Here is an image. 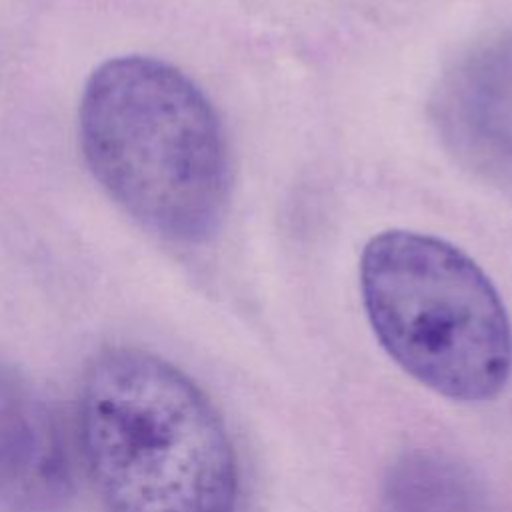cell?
I'll list each match as a JSON object with an SVG mask.
<instances>
[{"label": "cell", "instance_id": "obj_1", "mask_svg": "<svg viewBox=\"0 0 512 512\" xmlns=\"http://www.w3.org/2000/svg\"><path fill=\"white\" fill-rule=\"evenodd\" d=\"M78 138L94 178L146 230L178 244L218 230L230 192L226 136L176 66L140 54L100 64L80 98Z\"/></svg>", "mask_w": 512, "mask_h": 512}, {"label": "cell", "instance_id": "obj_2", "mask_svg": "<svg viewBox=\"0 0 512 512\" xmlns=\"http://www.w3.org/2000/svg\"><path fill=\"white\" fill-rule=\"evenodd\" d=\"M78 436L106 512H238V460L220 412L152 352L118 346L92 358Z\"/></svg>", "mask_w": 512, "mask_h": 512}, {"label": "cell", "instance_id": "obj_3", "mask_svg": "<svg viewBox=\"0 0 512 512\" xmlns=\"http://www.w3.org/2000/svg\"><path fill=\"white\" fill-rule=\"evenodd\" d=\"M360 292L386 354L454 402L496 398L512 376V324L484 270L454 244L386 230L360 258Z\"/></svg>", "mask_w": 512, "mask_h": 512}, {"label": "cell", "instance_id": "obj_4", "mask_svg": "<svg viewBox=\"0 0 512 512\" xmlns=\"http://www.w3.org/2000/svg\"><path fill=\"white\" fill-rule=\"evenodd\" d=\"M432 108L446 148L478 176L512 188V32L462 54L442 76Z\"/></svg>", "mask_w": 512, "mask_h": 512}, {"label": "cell", "instance_id": "obj_5", "mask_svg": "<svg viewBox=\"0 0 512 512\" xmlns=\"http://www.w3.org/2000/svg\"><path fill=\"white\" fill-rule=\"evenodd\" d=\"M72 494L58 414L20 370L0 362V512H66Z\"/></svg>", "mask_w": 512, "mask_h": 512}, {"label": "cell", "instance_id": "obj_6", "mask_svg": "<svg viewBox=\"0 0 512 512\" xmlns=\"http://www.w3.org/2000/svg\"><path fill=\"white\" fill-rule=\"evenodd\" d=\"M382 504L384 512H496L464 466L434 452L398 458L384 478Z\"/></svg>", "mask_w": 512, "mask_h": 512}]
</instances>
